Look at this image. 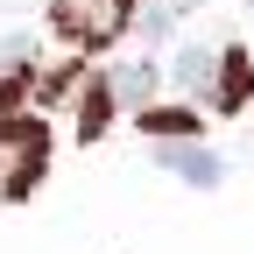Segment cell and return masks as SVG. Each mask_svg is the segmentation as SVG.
<instances>
[{
    "label": "cell",
    "instance_id": "1",
    "mask_svg": "<svg viewBox=\"0 0 254 254\" xmlns=\"http://www.w3.org/2000/svg\"><path fill=\"white\" fill-rule=\"evenodd\" d=\"M43 163H50V134H43V120L0 113V190H7V198H21V190L43 177Z\"/></svg>",
    "mask_w": 254,
    "mask_h": 254
},
{
    "label": "cell",
    "instance_id": "2",
    "mask_svg": "<svg viewBox=\"0 0 254 254\" xmlns=\"http://www.w3.org/2000/svg\"><path fill=\"white\" fill-rule=\"evenodd\" d=\"M127 7H134V0H50V14H57V28H64V36H71V43H85V50H99V43H113L120 28L134 21Z\"/></svg>",
    "mask_w": 254,
    "mask_h": 254
},
{
    "label": "cell",
    "instance_id": "3",
    "mask_svg": "<svg viewBox=\"0 0 254 254\" xmlns=\"http://www.w3.org/2000/svg\"><path fill=\"white\" fill-rule=\"evenodd\" d=\"M155 163H163L170 177H184L190 190H212V184H219V155L198 148L190 134H163V141H155Z\"/></svg>",
    "mask_w": 254,
    "mask_h": 254
},
{
    "label": "cell",
    "instance_id": "4",
    "mask_svg": "<svg viewBox=\"0 0 254 254\" xmlns=\"http://www.w3.org/2000/svg\"><path fill=\"white\" fill-rule=\"evenodd\" d=\"M247 92H254V64H247L240 50H226V57H219V78H212V92H205V99H212L219 113H240V106H247Z\"/></svg>",
    "mask_w": 254,
    "mask_h": 254
},
{
    "label": "cell",
    "instance_id": "5",
    "mask_svg": "<svg viewBox=\"0 0 254 254\" xmlns=\"http://www.w3.org/2000/svg\"><path fill=\"white\" fill-rule=\"evenodd\" d=\"M148 92H155V64H120V71H113V99L148 106Z\"/></svg>",
    "mask_w": 254,
    "mask_h": 254
},
{
    "label": "cell",
    "instance_id": "6",
    "mask_svg": "<svg viewBox=\"0 0 254 254\" xmlns=\"http://www.w3.org/2000/svg\"><path fill=\"white\" fill-rule=\"evenodd\" d=\"M212 78H219V57H212V50H184V57H177V85L212 92Z\"/></svg>",
    "mask_w": 254,
    "mask_h": 254
},
{
    "label": "cell",
    "instance_id": "7",
    "mask_svg": "<svg viewBox=\"0 0 254 254\" xmlns=\"http://www.w3.org/2000/svg\"><path fill=\"white\" fill-rule=\"evenodd\" d=\"M21 57H28L21 43H0V106H7L14 92H21V78H28V64H21Z\"/></svg>",
    "mask_w": 254,
    "mask_h": 254
},
{
    "label": "cell",
    "instance_id": "8",
    "mask_svg": "<svg viewBox=\"0 0 254 254\" xmlns=\"http://www.w3.org/2000/svg\"><path fill=\"white\" fill-rule=\"evenodd\" d=\"M141 127H148L155 141H163V134H190L198 120H190V113H163V106H141Z\"/></svg>",
    "mask_w": 254,
    "mask_h": 254
},
{
    "label": "cell",
    "instance_id": "9",
    "mask_svg": "<svg viewBox=\"0 0 254 254\" xmlns=\"http://www.w3.org/2000/svg\"><path fill=\"white\" fill-rule=\"evenodd\" d=\"M247 7H254V0H247Z\"/></svg>",
    "mask_w": 254,
    "mask_h": 254
}]
</instances>
